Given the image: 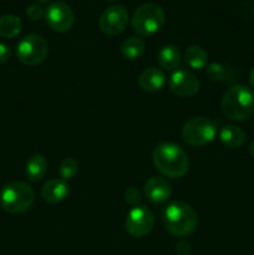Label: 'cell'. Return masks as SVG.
<instances>
[{
	"mask_svg": "<svg viewBox=\"0 0 254 255\" xmlns=\"http://www.w3.org/2000/svg\"><path fill=\"white\" fill-rule=\"evenodd\" d=\"M164 84H166V75L157 67H148L139 75L138 85L146 92L159 91Z\"/></svg>",
	"mask_w": 254,
	"mask_h": 255,
	"instance_id": "cell-14",
	"label": "cell"
},
{
	"mask_svg": "<svg viewBox=\"0 0 254 255\" xmlns=\"http://www.w3.org/2000/svg\"><path fill=\"white\" fill-rule=\"evenodd\" d=\"M35 1H37V2H41V4H42V2H46L47 0H35Z\"/></svg>",
	"mask_w": 254,
	"mask_h": 255,
	"instance_id": "cell-29",
	"label": "cell"
},
{
	"mask_svg": "<svg viewBox=\"0 0 254 255\" xmlns=\"http://www.w3.org/2000/svg\"><path fill=\"white\" fill-rule=\"evenodd\" d=\"M219 139L229 148H238L246 141V133L236 125H227L219 131Z\"/></svg>",
	"mask_w": 254,
	"mask_h": 255,
	"instance_id": "cell-16",
	"label": "cell"
},
{
	"mask_svg": "<svg viewBox=\"0 0 254 255\" xmlns=\"http://www.w3.org/2000/svg\"><path fill=\"white\" fill-rule=\"evenodd\" d=\"M45 11L42 10V7L37 4H31L26 7V15L30 20H40L42 16H44Z\"/></svg>",
	"mask_w": 254,
	"mask_h": 255,
	"instance_id": "cell-24",
	"label": "cell"
},
{
	"mask_svg": "<svg viewBox=\"0 0 254 255\" xmlns=\"http://www.w3.org/2000/svg\"><path fill=\"white\" fill-rule=\"evenodd\" d=\"M47 164L46 158L41 154H34L30 157L26 161V166H25V173L26 177L32 182H37L45 177L47 172Z\"/></svg>",
	"mask_w": 254,
	"mask_h": 255,
	"instance_id": "cell-17",
	"label": "cell"
},
{
	"mask_svg": "<svg viewBox=\"0 0 254 255\" xmlns=\"http://www.w3.org/2000/svg\"><path fill=\"white\" fill-rule=\"evenodd\" d=\"M181 52L178 47L171 44L162 46L157 54V62L162 69L167 71H173L178 69L181 65Z\"/></svg>",
	"mask_w": 254,
	"mask_h": 255,
	"instance_id": "cell-15",
	"label": "cell"
},
{
	"mask_svg": "<svg viewBox=\"0 0 254 255\" xmlns=\"http://www.w3.org/2000/svg\"><path fill=\"white\" fill-rule=\"evenodd\" d=\"M49 54L46 40L36 34H29L22 37L16 46V56L26 66H36L45 61Z\"/></svg>",
	"mask_w": 254,
	"mask_h": 255,
	"instance_id": "cell-7",
	"label": "cell"
},
{
	"mask_svg": "<svg viewBox=\"0 0 254 255\" xmlns=\"http://www.w3.org/2000/svg\"><path fill=\"white\" fill-rule=\"evenodd\" d=\"M217 134L216 124L207 117H192L182 127V138L186 143L202 147L211 143Z\"/></svg>",
	"mask_w": 254,
	"mask_h": 255,
	"instance_id": "cell-6",
	"label": "cell"
},
{
	"mask_svg": "<svg viewBox=\"0 0 254 255\" xmlns=\"http://www.w3.org/2000/svg\"><path fill=\"white\" fill-rule=\"evenodd\" d=\"M152 159L157 171L168 178H181L188 171V156L181 147L172 142L157 144Z\"/></svg>",
	"mask_w": 254,
	"mask_h": 255,
	"instance_id": "cell-1",
	"label": "cell"
},
{
	"mask_svg": "<svg viewBox=\"0 0 254 255\" xmlns=\"http://www.w3.org/2000/svg\"><path fill=\"white\" fill-rule=\"evenodd\" d=\"M70 193V187L64 179H50L42 186L41 197L45 202L51 204L65 201Z\"/></svg>",
	"mask_w": 254,
	"mask_h": 255,
	"instance_id": "cell-13",
	"label": "cell"
},
{
	"mask_svg": "<svg viewBox=\"0 0 254 255\" xmlns=\"http://www.w3.org/2000/svg\"><path fill=\"white\" fill-rule=\"evenodd\" d=\"M77 171H79V163H77L76 159L65 158L60 163L59 173L61 179H64V181H69V179L74 178L76 176Z\"/></svg>",
	"mask_w": 254,
	"mask_h": 255,
	"instance_id": "cell-22",
	"label": "cell"
},
{
	"mask_svg": "<svg viewBox=\"0 0 254 255\" xmlns=\"http://www.w3.org/2000/svg\"><path fill=\"white\" fill-rule=\"evenodd\" d=\"M144 47H146V44L141 37H128L122 44L121 55L126 60L133 61L142 56V54L144 52Z\"/></svg>",
	"mask_w": 254,
	"mask_h": 255,
	"instance_id": "cell-20",
	"label": "cell"
},
{
	"mask_svg": "<svg viewBox=\"0 0 254 255\" xmlns=\"http://www.w3.org/2000/svg\"><path fill=\"white\" fill-rule=\"evenodd\" d=\"M162 219L166 231L178 238L193 233L198 224V214L193 207L182 201L169 203L164 209Z\"/></svg>",
	"mask_w": 254,
	"mask_h": 255,
	"instance_id": "cell-2",
	"label": "cell"
},
{
	"mask_svg": "<svg viewBox=\"0 0 254 255\" xmlns=\"http://www.w3.org/2000/svg\"><path fill=\"white\" fill-rule=\"evenodd\" d=\"M249 81H251L252 86L254 87V67H252V70L249 71Z\"/></svg>",
	"mask_w": 254,
	"mask_h": 255,
	"instance_id": "cell-27",
	"label": "cell"
},
{
	"mask_svg": "<svg viewBox=\"0 0 254 255\" xmlns=\"http://www.w3.org/2000/svg\"><path fill=\"white\" fill-rule=\"evenodd\" d=\"M47 25L56 32H66L75 22V15L71 7L62 1L51 2L45 10Z\"/></svg>",
	"mask_w": 254,
	"mask_h": 255,
	"instance_id": "cell-9",
	"label": "cell"
},
{
	"mask_svg": "<svg viewBox=\"0 0 254 255\" xmlns=\"http://www.w3.org/2000/svg\"><path fill=\"white\" fill-rule=\"evenodd\" d=\"M99 25L105 34H121L128 25V12L121 5H111L100 15Z\"/></svg>",
	"mask_w": 254,
	"mask_h": 255,
	"instance_id": "cell-10",
	"label": "cell"
},
{
	"mask_svg": "<svg viewBox=\"0 0 254 255\" xmlns=\"http://www.w3.org/2000/svg\"><path fill=\"white\" fill-rule=\"evenodd\" d=\"M143 193L151 203L162 204L171 198L172 187L169 182L162 177H151L144 183Z\"/></svg>",
	"mask_w": 254,
	"mask_h": 255,
	"instance_id": "cell-12",
	"label": "cell"
},
{
	"mask_svg": "<svg viewBox=\"0 0 254 255\" xmlns=\"http://www.w3.org/2000/svg\"><path fill=\"white\" fill-rule=\"evenodd\" d=\"M22 29V22L19 16L12 14L2 15L0 17V36L11 39L20 34Z\"/></svg>",
	"mask_w": 254,
	"mask_h": 255,
	"instance_id": "cell-19",
	"label": "cell"
},
{
	"mask_svg": "<svg viewBox=\"0 0 254 255\" xmlns=\"http://www.w3.org/2000/svg\"><path fill=\"white\" fill-rule=\"evenodd\" d=\"M184 61L188 65L191 69L201 70L207 66L208 62V55H207L206 50L197 45H192V46L187 47L186 52H184Z\"/></svg>",
	"mask_w": 254,
	"mask_h": 255,
	"instance_id": "cell-18",
	"label": "cell"
},
{
	"mask_svg": "<svg viewBox=\"0 0 254 255\" xmlns=\"http://www.w3.org/2000/svg\"><path fill=\"white\" fill-rule=\"evenodd\" d=\"M176 251L179 255H188L189 252H191V246H189L188 242L181 241L178 244H177Z\"/></svg>",
	"mask_w": 254,
	"mask_h": 255,
	"instance_id": "cell-26",
	"label": "cell"
},
{
	"mask_svg": "<svg viewBox=\"0 0 254 255\" xmlns=\"http://www.w3.org/2000/svg\"><path fill=\"white\" fill-rule=\"evenodd\" d=\"M166 15L163 9L154 2L142 4L134 10L132 27L139 36H151L163 27Z\"/></svg>",
	"mask_w": 254,
	"mask_h": 255,
	"instance_id": "cell-5",
	"label": "cell"
},
{
	"mask_svg": "<svg viewBox=\"0 0 254 255\" xmlns=\"http://www.w3.org/2000/svg\"><path fill=\"white\" fill-rule=\"evenodd\" d=\"M11 57V50L7 45L0 42V64H4V62L9 61V59Z\"/></svg>",
	"mask_w": 254,
	"mask_h": 255,
	"instance_id": "cell-25",
	"label": "cell"
},
{
	"mask_svg": "<svg viewBox=\"0 0 254 255\" xmlns=\"http://www.w3.org/2000/svg\"><path fill=\"white\" fill-rule=\"evenodd\" d=\"M249 153H251V156L254 158V139L251 142V144H249Z\"/></svg>",
	"mask_w": 254,
	"mask_h": 255,
	"instance_id": "cell-28",
	"label": "cell"
},
{
	"mask_svg": "<svg viewBox=\"0 0 254 255\" xmlns=\"http://www.w3.org/2000/svg\"><path fill=\"white\" fill-rule=\"evenodd\" d=\"M105 1H114V0H105Z\"/></svg>",
	"mask_w": 254,
	"mask_h": 255,
	"instance_id": "cell-30",
	"label": "cell"
},
{
	"mask_svg": "<svg viewBox=\"0 0 254 255\" xmlns=\"http://www.w3.org/2000/svg\"><path fill=\"white\" fill-rule=\"evenodd\" d=\"M141 193H139L138 189L134 188V187H129V188H127L126 191H125V201H126V203H128L129 206L137 207L139 202H141Z\"/></svg>",
	"mask_w": 254,
	"mask_h": 255,
	"instance_id": "cell-23",
	"label": "cell"
},
{
	"mask_svg": "<svg viewBox=\"0 0 254 255\" xmlns=\"http://www.w3.org/2000/svg\"><path fill=\"white\" fill-rule=\"evenodd\" d=\"M222 111L233 121H244L254 112V92L244 85H233L222 97Z\"/></svg>",
	"mask_w": 254,
	"mask_h": 255,
	"instance_id": "cell-3",
	"label": "cell"
},
{
	"mask_svg": "<svg viewBox=\"0 0 254 255\" xmlns=\"http://www.w3.org/2000/svg\"><path fill=\"white\" fill-rule=\"evenodd\" d=\"M206 74L212 81L226 82V81H229V80H232L231 70L223 64H217V62L209 64L206 69Z\"/></svg>",
	"mask_w": 254,
	"mask_h": 255,
	"instance_id": "cell-21",
	"label": "cell"
},
{
	"mask_svg": "<svg viewBox=\"0 0 254 255\" xmlns=\"http://www.w3.org/2000/svg\"><path fill=\"white\" fill-rule=\"evenodd\" d=\"M34 201V189L24 182H10L0 191V206L7 213H24L32 206Z\"/></svg>",
	"mask_w": 254,
	"mask_h": 255,
	"instance_id": "cell-4",
	"label": "cell"
},
{
	"mask_svg": "<svg viewBox=\"0 0 254 255\" xmlns=\"http://www.w3.org/2000/svg\"><path fill=\"white\" fill-rule=\"evenodd\" d=\"M169 90L179 97H192L198 92L199 81L194 74L187 70H177L168 81Z\"/></svg>",
	"mask_w": 254,
	"mask_h": 255,
	"instance_id": "cell-11",
	"label": "cell"
},
{
	"mask_svg": "<svg viewBox=\"0 0 254 255\" xmlns=\"http://www.w3.org/2000/svg\"><path fill=\"white\" fill-rule=\"evenodd\" d=\"M154 226L153 213L148 208L142 206L133 207L126 216L125 227L129 236L133 238L146 237Z\"/></svg>",
	"mask_w": 254,
	"mask_h": 255,
	"instance_id": "cell-8",
	"label": "cell"
}]
</instances>
